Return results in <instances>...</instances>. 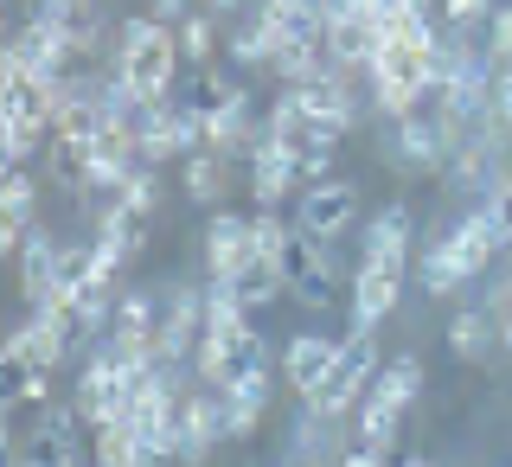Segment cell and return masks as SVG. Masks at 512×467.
<instances>
[{
    "label": "cell",
    "instance_id": "2e32d148",
    "mask_svg": "<svg viewBox=\"0 0 512 467\" xmlns=\"http://www.w3.org/2000/svg\"><path fill=\"white\" fill-rule=\"evenodd\" d=\"M90 461L96 467H148V442H141V429L116 416V423L90 429Z\"/></svg>",
    "mask_w": 512,
    "mask_h": 467
},
{
    "label": "cell",
    "instance_id": "52a82bcc",
    "mask_svg": "<svg viewBox=\"0 0 512 467\" xmlns=\"http://www.w3.org/2000/svg\"><path fill=\"white\" fill-rule=\"evenodd\" d=\"M205 340V282H173L160 295V359H192Z\"/></svg>",
    "mask_w": 512,
    "mask_h": 467
},
{
    "label": "cell",
    "instance_id": "ba28073f",
    "mask_svg": "<svg viewBox=\"0 0 512 467\" xmlns=\"http://www.w3.org/2000/svg\"><path fill=\"white\" fill-rule=\"evenodd\" d=\"M256 263V250H250V218L244 212H218L205 218V282H237L244 269Z\"/></svg>",
    "mask_w": 512,
    "mask_h": 467
},
{
    "label": "cell",
    "instance_id": "7a4b0ae2",
    "mask_svg": "<svg viewBox=\"0 0 512 467\" xmlns=\"http://www.w3.org/2000/svg\"><path fill=\"white\" fill-rule=\"evenodd\" d=\"M378 372H384L378 333H346V340H340V359H333V372L320 378V391L308 397V410H320V416H346V423H352V410L365 404V391L378 384Z\"/></svg>",
    "mask_w": 512,
    "mask_h": 467
},
{
    "label": "cell",
    "instance_id": "277c9868",
    "mask_svg": "<svg viewBox=\"0 0 512 467\" xmlns=\"http://www.w3.org/2000/svg\"><path fill=\"white\" fill-rule=\"evenodd\" d=\"M404 288H410V269L404 263H359V269H352V295H346L352 333H378L384 320L397 314Z\"/></svg>",
    "mask_w": 512,
    "mask_h": 467
},
{
    "label": "cell",
    "instance_id": "1f68e13d",
    "mask_svg": "<svg viewBox=\"0 0 512 467\" xmlns=\"http://www.w3.org/2000/svg\"><path fill=\"white\" fill-rule=\"evenodd\" d=\"M500 346H506V352H512V308H506V314H500Z\"/></svg>",
    "mask_w": 512,
    "mask_h": 467
},
{
    "label": "cell",
    "instance_id": "7c38bea8",
    "mask_svg": "<svg viewBox=\"0 0 512 467\" xmlns=\"http://www.w3.org/2000/svg\"><path fill=\"white\" fill-rule=\"evenodd\" d=\"M237 160H224V154H212V148H199V154H186L180 160V186H186V199L192 205H224L231 199V186H237Z\"/></svg>",
    "mask_w": 512,
    "mask_h": 467
},
{
    "label": "cell",
    "instance_id": "83f0119b",
    "mask_svg": "<svg viewBox=\"0 0 512 467\" xmlns=\"http://www.w3.org/2000/svg\"><path fill=\"white\" fill-rule=\"evenodd\" d=\"M493 7H500V0H442V20L455 26V32H468V26H480V20H493Z\"/></svg>",
    "mask_w": 512,
    "mask_h": 467
},
{
    "label": "cell",
    "instance_id": "4dcf8cb0",
    "mask_svg": "<svg viewBox=\"0 0 512 467\" xmlns=\"http://www.w3.org/2000/svg\"><path fill=\"white\" fill-rule=\"evenodd\" d=\"M372 0H327V13H365Z\"/></svg>",
    "mask_w": 512,
    "mask_h": 467
},
{
    "label": "cell",
    "instance_id": "f1b7e54d",
    "mask_svg": "<svg viewBox=\"0 0 512 467\" xmlns=\"http://www.w3.org/2000/svg\"><path fill=\"white\" fill-rule=\"evenodd\" d=\"M192 13H199V0H148V20H160V26H180Z\"/></svg>",
    "mask_w": 512,
    "mask_h": 467
},
{
    "label": "cell",
    "instance_id": "3957f363",
    "mask_svg": "<svg viewBox=\"0 0 512 467\" xmlns=\"http://www.w3.org/2000/svg\"><path fill=\"white\" fill-rule=\"evenodd\" d=\"M295 231H308L314 244H340V237L359 224V186L352 180H320V186H301V199L288 205Z\"/></svg>",
    "mask_w": 512,
    "mask_h": 467
},
{
    "label": "cell",
    "instance_id": "603a6c76",
    "mask_svg": "<svg viewBox=\"0 0 512 467\" xmlns=\"http://www.w3.org/2000/svg\"><path fill=\"white\" fill-rule=\"evenodd\" d=\"M116 327L160 333V295H154V288H122V295H116Z\"/></svg>",
    "mask_w": 512,
    "mask_h": 467
},
{
    "label": "cell",
    "instance_id": "ffe728a7",
    "mask_svg": "<svg viewBox=\"0 0 512 467\" xmlns=\"http://www.w3.org/2000/svg\"><path fill=\"white\" fill-rule=\"evenodd\" d=\"M173 32H180V52H186V64H192V71H212V64H218V20H212V13H192V20H180V26H173Z\"/></svg>",
    "mask_w": 512,
    "mask_h": 467
},
{
    "label": "cell",
    "instance_id": "f546056e",
    "mask_svg": "<svg viewBox=\"0 0 512 467\" xmlns=\"http://www.w3.org/2000/svg\"><path fill=\"white\" fill-rule=\"evenodd\" d=\"M333 467H391V455H378V448H365V442H352Z\"/></svg>",
    "mask_w": 512,
    "mask_h": 467
},
{
    "label": "cell",
    "instance_id": "484cf974",
    "mask_svg": "<svg viewBox=\"0 0 512 467\" xmlns=\"http://www.w3.org/2000/svg\"><path fill=\"white\" fill-rule=\"evenodd\" d=\"M116 199L128 205V212H148V218H154V205H160V167H141L135 180L116 192Z\"/></svg>",
    "mask_w": 512,
    "mask_h": 467
},
{
    "label": "cell",
    "instance_id": "8fae6325",
    "mask_svg": "<svg viewBox=\"0 0 512 467\" xmlns=\"http://www.w3.org/2000/svg\"><path fill=\"white\" fill-rule=\"evenodd\" d=\"M244 192H250V205H269V212H282V205L301 199V167L276 148V141H269V148L244 167Z\"/></svg>",
    "mask_w": 512,
    "mask_h": 467
},
{
    "label": "cell",
    "instance_id": "7402d4cb",
    "mask_svg": "<svg viewBox=\"0 0 512 467\" xmlns=\"http://www.w3.org/2000/svg\"><path fill=\"white\" fill-rule=\"evenodd\" d=\"M0 218H13V224L39 218V180H32V167H7V180H0Z\"/></svg>",
    "mask_w": 512,
    "mask_h": 467
},
{
    "label": "cell",
    "instance_id": "6da1fadb",
    "mask_svg": "<svg viewBox=\"0 0 512 467\" xmlns=\"http://www.w3.org/2000/svg\"><path fill=\"white\" fill-rule=\"evenodd\" d=\"M109 64H116L148 103H160V96L180 90L186 52H180V32H173V26L148 20V13H128V20L116 26V52H109Z\"/></svg>",
    "mask_w": 512,
    "mask_h": 467
},
{
    "label": "cell",
    "instance_id": "836d02e7",
    "mask_svg": "<svg viewBox=\"0 0 512 467\" xmlns=\"http://www.w3.org/2000/svg\"><path fill=\"white\" fill-rule=\"evenodd\" d=\"M410 7H429V13H436V7H442V0H410Z\"/></svg>",
    "mask_w": 512,
    "mask_h": 467
},
{
    "label": "cell",
    "instance_id": "9a60e30c",
    "mask_svg": "<svg viewBox=\"0 0 512 467\" xmlns=\"http://www.w3.org/2000/svg\"><path fill=\"white\" fill-rule=\"evenodd\" d=\"M410 269H416V288H423V295H436V301H448V295H461V288H468V282H461V269L448 263L442 224L423 237V244H416V263H410Z\"/></svg>",
    "mask_w": 512,
    "mask_h": 467
},
{
    "label": "cell",
    "instance_id": "5bb4252c",
    "mask_svg": "<svg viewBox=\"0 0 512 467\" xmlns=\"http://www.w3.org/2000/svg\"><path fill=\"white\" fill-rule=\"evenodd\" d=\"M397 436H404V404H391V397L365 391V404L352 410V442H365V448H378V455H391Z\"/></svg>",
    "mask_w": 512,
    "mask_h": 467
},
{
    "label": "cell",
    "instance_id": "cb8c5ba5",
    "mask_svg": "<svg viewBox=\"0 0 512 467\" xmlns=\"http://www.w3.org/2000/svg\"><path fill=\"white\" fill-rule=\"evenodd\" d=\"M365 103H372V116H378V122H410L423 96H416V90H404V84H384V77H372Z\"/></svg>",
    "mask_w": 512,
    "mask_h": 467
},
{
    "label": "cell",
    "instance_id": "d6986e66",
    "mask_svg": "<svg viewBox=\"0 0 512 467\" xmlns=\"http://www.w3.org/2000/svg\"><path fill=\"white\" fill-rule=\"evenodd\" d=\"M378 397H391V404H416V397H423V359H416V352H391V359H384V372H378V384H372Z\"/></svg>",
    "mask_w": 512,
    "mask_h": 467
},
{
    "label": "cell",
    "instance_id": "ac0fdd59",
    "mask_svg": "<svg viewBox=\"0 0 512 467\" xmlns=\"http://www.w3.org/2000/svg\"><path fill=\"white\" fill-rule=\"evenodd\" d=\"M231 288H237V301H244L250 314H263V308H276V301L295 295V288H288V276H282V263H263V256H256V263H250Z\"/></svg>",
    "mask_w": 512,
    "mask_h": 467
},
{
    "label": "cell",
    "instance_id": "30bf717a",
    "mask_svg": "<svg viewBox=\"0 0 512 467\" xmlns=\"http://www.w3.org/2000/svg\"><path fill=\"white\" fill-rule=\"evenodd\" d=\"M333 359H340V340H333V333H295L276 365H282V384L308 404V397L320 391V378L333 372Z\"/></svg>",
    "mask_w": 512,
    "mask_h": 467
},
{
    "label": "cell",
    "instance_id": "4fadbf2b",
    "mask_svg": "<svg viewBox=\"0 0 512 467\" xmlns=\"http://www.w3.org/2000/svg\"><path fill=\"white\" fill-rule=\"evenodd\" d=\"M442 340H448V352H455V365H487L493 346H500V320H493L487 308H455Z\"/></svg>",
    "mask_w": 512,
    "mask_h": 467
},
{
    "label": "cell",
    "instance_id": "44dd1931",
    "mask_svg": "<svg viewBox=\"0 0 512 467\" xmlns=\"http://www.w3.org/2000/svg\"><path fill=\"white\" fill-rule=\"evenodd\" d=\"M288 237H295V218H288V212H269V205L250 212V250L263 256V263H282Z\"/></svg>",
    "mask_w": 512,
    "mask_h": 467
},
{
    "label": "cell",
    "instance_id": "5b68a950",
    "mask_svg": "<svg viewBox=\"0 0 512 467\" xmlns=\"http://www.w3.org/2000/svg\"><path fill=\"white\" fill-rule=\"evenodd\" d=\"M218 442H231V404H224V391L199 384L180 397V467H205Z\"/></svg>",
    "mask_w": 512,
    "mask_h": 467
},
{
    "label": "cell",
    "instance_id": "8992f818",
    "mask_svg": "<svg viewBox=\"0 0 512 467\" xmlns=\"http://www.w3.org/2000/svg\"><path fill=\"white\" fill-rule=\"evenodd\" d=\"M384 160H391V173H410V180H442V167H448V141H442L436 116H423V109H416L410 122H391Z\"/></svg>",
    "mask_w": 512,
    "mask_h": 467
},
{
    "label": "cell",
    "instance_id": "4316f807",
    "mask_svg": "<svg viewBox=\"0 0 512 467\" xmlns=\"http://www.w3.org/2000/svg\"><path fill=\"white\" fill-rule=\"evenodd\" d=\"M487 58H493V71L512 64V0H500V7H493V20H487Z\"/></svg>",
    "mask_w": 512,
    "mask_h": 467
},
{
    "label": "cell",
    "instance_id": "d4e9b609",
    "mask_svg": "<svg viewBox=\"0 0 512 467\" xmlns=\"http://www.w3.org/2000/svg\"><path fill=\"white\" fill-rule=\"evenodd\" d=\"M52 391H58V372H52V365H32V372L13 378L7 410H45V404H52Z\"/></svg>",
    "mask_w": 512,
    "mask_h": 467
},
{
    "label": "cell",
    "instance_id": "e0dca14e",
    "mask_svg": "<svg viewBox=\"0 0 512 467\" xmlns=\"http://www.w3.org/2000/svg\"><path fill=\"white\" fill-rule=\"evenodd\" d=\"M340 423H346V416H320V410H308V404H301V423H295V448H301V455H308V467L314 461H340L346 455V436H340Z\"/></svg>",
    "mask_w": 512,
    "mask_h": 467
},
{
    "label": "cell",
    "instance_id": "d6a6232c",
    "mask_svg": "<svg viewBox=\"0 0 512 467\" xmlns=\"http://www.w3.org/2000/svg\"><path fill=\"white\" fill-rule=\"evenodd\" d=\"M397 467H436V461H423V455H410V461H397Z\"/></svg>",
    "mask_w": 512,
    "mask_h": 467
},
{
    "label": "cell",
    "instance_id": "9c48e42d",
    "mask_svg": "<svg viewBox=\"0 0 512 467\" xmlns=\"http://www.w3.org/2000/svg\"><path fill=\"white\" fill-rule=\"evenodd\" d=\"M359 263H416V218L410 205H378L359 231Z\"/></svg>",
    "mask_w": 512,
    "mask_h": 467
}]
</instances>
